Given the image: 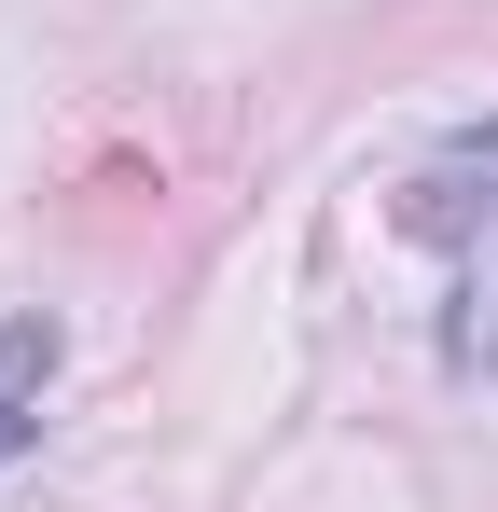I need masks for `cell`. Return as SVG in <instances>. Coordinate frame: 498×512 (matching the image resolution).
Instances as JSON below:
<instances>
[{
	"mask_svg": "<svg viewBox=\"0 0 498 512\" xmlns=\"http://www.w3.org/2000/svg\"><path fill=\"white\" fill-rule=\"evenodd\" d=\"M42 388H56V319L28 305V319H0V471L28 457V429H42Z\"/></svg>",
	"mask_w": 498,
	"mask_h": 512,
	"instance_id": "2",
	"label": "cell"
},
{
	"mask_svg": "<svg viewBox=\"0 0 498 512\" xmlns=\"http://www.w3.org/2000/svg\"><path fill=\"white\" fill-rule=\"evenodd\" d=\"M388 222H402L415 250L457 263V305H443V360H498V125H457V139H429L388 194Z\"/></svg>",
	"mask_w": 498,
	"mask_h": 512,
	"instance_id": "1",
	"label": "cell"
}]
</instances>
